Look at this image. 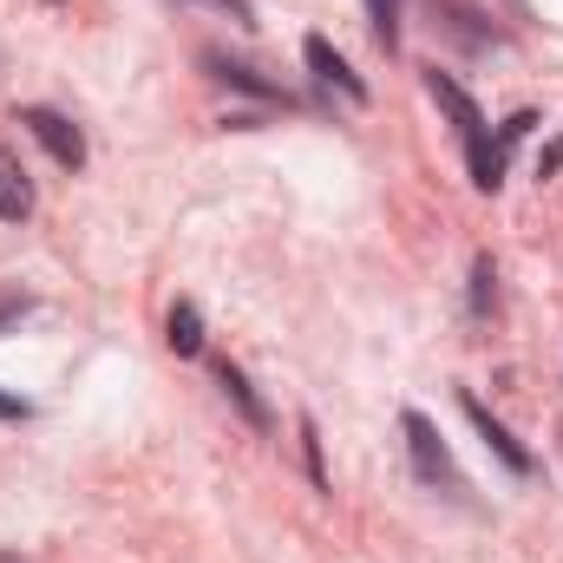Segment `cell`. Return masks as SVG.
<instances>
[{
  "label": "cell",
  "mask_w": 563,
  "mask_h": 563,
  "mask_svg": "<svg viewBox=\"0 0 563 563\" xmlns=\"http://www.w3.org/2000/svg\"><path fill=\"white\" fill-rule=\"evenodd\" d=\"M400 432H407V459H413V472H420V485H432V492H465V472L452 465V452H445V439H439V426L426 420V413H400Z\"/></svg>",
  "instance_id": "cell-1"
},
{
  "label": "cell",
  "mask_w": 563,
  "mask_h": 563,
  "mask_svg": "<svg viewBox=\"0 0 563 563\" xmlns=\"http://www.w3.org/2000/svg\"><path fill=\"white\" fill-rule=\"evenodd\" d=\"M531 125H538V112H511L498 132H485V139L465 151V164H472V184H478V190H498V184H505V170H511V151L525 144V132H531Z\"/></svg>",
  "instance_id": "cell-2"
},
{
  "label": "cell",
  "mask_w": 563,
  "mask_h": 563,
  "mask_svg": "<svg viewBox=\"0 0 563 563\" xmlns=\"http://www.w3.org/2000/svg\"><path fill=\"white\" fill-rule=\"evenodd\" d=\"M20 125L46 144V157H53L59 170H79V164H86V132H79L66 112H53V106H20Z\"/></svg>",
  "instance_id": "cell-3"
},
{
  "label": "cell",
  "mask_w": 563,
  "mask_h": 563,
  "mask_svg": "<svg viewBox=\"0 0 563 563\" xmlns=\"http://www.w3.org/2000/svg\"><path fill=\"white\" fill-rule=\"evenodd\" d=\"M459 407H465V420L478 426V439L492 445V459H498V465H505L511 478H531V472H538V459H531V452H525V445L511 439V426H505V420H492V407H485L478 394H459Z\"/></svg>",
  "instance_id": "cell-4"
},
{
  "label": "cell",
  "mask_w": 563,
  "mask_h": 563,
  "mask_svg": "<svg viewBox=\"0 0 563 563\" xmlns=\"http://www.w3.org/2000/svg\"><path fill=\"white\" fill-rule=\"evenodd\" d=\"M426 92L439 99V112L452 119V132H459V144H465V151L485 139V112L472 106V92H465V86H459L452 73H439V66H432V73H426Z\"/></svg>",
  "instance_id": "cell-5"
},
{
  "label": "cell",
  "mask_w": 563,
  "mask_h": 563,
  "mask_svg": "<svg viewBox=\"0 0 563 563\" xmlns=\"http://www.w3.org/2000/svg\"><path fill=\"white\" fill-rule=\"evenodd\" d=\"M301 59H308V73H314L321 86H334L347 106H367V79H361V73H354L328 40H321V33H308V40H301Z\"/></svg>",
  "instance_id": "cell-6"
},
{
  "label": "cell",
  "mask_w": 563,
  "mask_h": 563,
  "mask_svg": "<svg viewBox=\"0 0 563 563\" xmlns=\"http://www.w3.org/2000/svg\"><path fill=\"white\" fill-rule=\"evenodd\" d=\"M203 66H210V79H223L230 92H250V99H263V106H295V92H288L282 79H263V73H256V66H243V59L203 53Z\"/></svg>",
  "instance_id": "cell-7"
},
{
  "label": "cell",
  "mask_w": 563,
  "mask_h": 563,
  "mask_svg": "<svg viewBox=\"0 0 563 563\" xmlns=\"http://www.w3.org/2000/svg\"><path fill=\"white\" fill-rule=\"evenodd\" d=\"M33 217V177L20 164L13 144H0V223H26Z\"/></svg>",
  "instance_id": "cell-8"
},
{
  "label": "cell",
  "mask_w": 563,
  "mask_h": 563,
  "mask_svg": "<svg viewBox=\"0 0 563 563\" xmlns=\"http://www.w3.org/2000/svg\"><path fill=\"white\" fill-rule=\"evenodd\" d=\"M217 387H223V400L243 413V426H256V432H269V407L256 400V387H250V374L236 367V361H217Z\"/></svg>",
  "instance_id": "cell-9"
},
{
  "label": "cell",
  "mask_w": 563,
  "mask_h": 563,
  "mask_svg": "<svg viewBox=\"0 0 563 563\" xmlns=\"http://www.w3.org/2000/svg\"><path fill=\"white\" fill-rule=\"evenodd\" d=\"M164 347H170L177 361L203 354V314H197V301H170V321H164Z\"/></svg>",
  "instance_id": "cell-10"
},
{
  "label": "cell",
  "mask_w": 563,
  "mask_h": 563,
  "mask_svg": "<svg viewBox=\"0 0 563 563\" xmlns=\"http://www.w3.org/2000/svg\"><path fill=\"white\" fill-rule=\"evenodd\" d=\"M498 308V269H492V256H478L472 263V314H492Z\"/></svg>",
  "instance_id": "cell-11"
},
{
  "label": "cell",
  "mask_w": 563,
  "mask_h": 563,
  "mask_svg": "<svg viewBox=\"0 0 563 563\" xmlns=\"http://www.w3.org/2000/svg\"><path fill=\"white\" fill-rule=\"evenodd\" d=\"M367 20H374V40L394 53L400 46V0H367Z\"/></svg>",
  "instance_id": "cell-12"
},
{
  "label": "cell",
  "mask_w": 563,
  "mask_h": 563,
  "mask_svg": "<svg viewBox=\"0 0 563 563\" xmlns=\"http://www.w3.org/2000/svg\"><path fill=\"white\" fill-rule=\"evenodd\" d=\"M301 459H308V478L328 492V459H321V432H314V420H301Z\"/></svg>",
  "instance_id": "cell-13"
},
{
  "label": "cell",
  "mask_w": 563,
  "mask_h": 563,
  "mask_svg": "<svg viewBox=\"0 0 563 563\" xmlns=\"http://www.w3.org/2000/svg\"><path fill=\"white\" fill-rule=\"evenodd\" d=\"M33 308H40L33 295H0V328H13V321H26Z\"/></svg>",
  "instance_id": "cell-14"
},
{
  "label": "cell",
  "mask_w": 563,
  "mask_h": 563,
  "mask_svg": "<svg viewBox=\"0 0 563 563\" xmlns=\"http://www.w3.org/2000/svg\"><path fill=\"white\" fill-rule=\"evenodd\" d=\"M0 420H33V400H20V394L0 387Z\"/></svg>",
  "instance_id": "cell-15"
},
{
  "label": "cell",
  "mask_w": 563,
  "mask_h": 563,
  "mask_svg": "<svg viewBox=\"0 0 563 563\" xmlns=\"http://www.w3.org/2000/svg\"><path fill=\"white\" fill-rule=\"evenodd\" d=\"M210 7H223L236 26H256V7H250V0H210Z\"/></svg>",
  "instance_id": "cell-16"
},
{
  "label": "cell",
  "mask_w": 563,
  "mask_h": 563,
  "mask_svg": "<svg viewBox=\"0 0 563 563\" xmlns=\"http://www.w3.org/2000/svg\"><path fill=\"white\" fill-rule=\"evenodd\" d=\"M558 164H563V132H558V144H551V151L538 157V177H558Z\"/></svg>",
  "instance_id": "cell-17"
},
{
  "label": "cell",
  "mask_w": 563,
  "mask_h": 563,
  "mask_svg": "<svg viewBox=\"0 0 563 563\" xmlns=\"http://www.w3.org/2000/svg\"><path fill=\"white\" fill-rule=\"evenodd\" d=\"M0 563H20V558H0Z\"/></svg>",
  "instance_id": "cell-18"
}]
</instances>
